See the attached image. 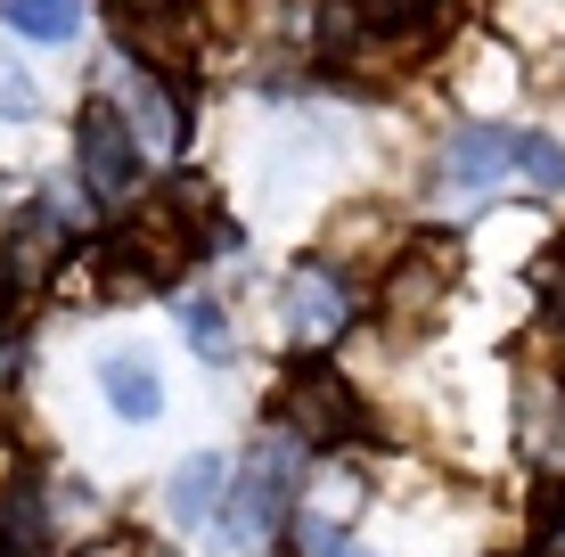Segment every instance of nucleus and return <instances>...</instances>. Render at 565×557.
Listing matches in <instances>:
<instances>
[{
  "label": "nucleus",
  "mask_w": 565,
  "mask_h": 557,
  "mask_svg": "<svg viewBox=\"0 0 565 557\" xmlns=\"http://www.w3.org/2000/svg\"><path fill=\"white\" fill-rule=\"evenodd\" d=\"M550 320H557V329H565V271L550 279Z\"/></svg>",
  "instance_id": "aec40b11"
},
{
  "label": "nucleus",
  "mask_w": 565,
  "mask_h": 557,
  "mask_svg": "<svg viewBox=\"0 0 565 557\" xmlns=\"http://www.w3.org/2000/svg\"><path fill=\"white\" fill-rule=\"evenodd\" d=\"M0 17H9L25 42H57V50L83 33V0H0Z\"/></svg>",
  "instance_id": "ddd939ff"
},
{
  "label": "nucleus",
  "mask_w": 565,
  "mask_h": 557,
  "mask_svg": "<svg viewBox=\"0 0 565 557\" xmlns=\"http://www.w3.org/2000/svg\"><path fill=\"white\" fill-rule=\"evenodd\" d=\"M140 557H172V549H140Z\"/></svg>",
  "instance_id": "412c9836"
},
{
  "label": "nucleus",
  "mask_w": 565,
  "mask_h": 557,
  "mask_svg": "<svg viewBox=\"0 0 565 557\" xmlns=\"http://www.w3.org/2000/svg\"><path fill=\"white\" fill-rule=\"evenodd\" d=\"M296 557H361V549L344 542L337 525H320V516H303V525H296Z\"/></svg>",
  "instance_id": "dca6fc26"
},
{
  "label": "nucleus",
  "mask_w": 565,
  "mask_h": 557,
  "mask_svg": "<svg viewBox=\"0 0 565 557\" xmlns=\"http://www.w3.org/2000/svg\"><path fill=\"white\" fill-rule=\"evenodd\" d=\"M541 557H565V516H550V533H541Z\"/></svg>",
  "instance_id": "6ab92c4d"
},
{
  "label": "nucleus",
  "mask_w": 565,
  "mask_h": 557,
  "mask_svg": "<svg viewBox=\"0 0 565 557\" xmlns=\"http://www.w3.org/2000/svg\"><path fill=\"white\" fill-rule=\"evenodd\" d=\"M222 492H230V459L222 451H189L181 468H172V484H164V516L172 525H213Z\"/></svg>",
  "instance_id": "1a4fd4ad"
},
{
  "label": "nucleus",
  "mask_w": 565,
  "mask_h": 557,
  "mask_svg": "<svg viewBox=\"0 0 565 557\" xmlns=\"http://www.w3.org/2000/svg\"><path fill=\"white\" fill-rule=\"evenodd\" d=\"M99 386L115 401V418H131V427H148V418L164 410V377H156L148 353H107L99 361Z\"/></svg>",
  "instance_id": "9d476101"
},
{
  "label": "nucleus",
  "mask_w": 565,
  "mask_h": 557,
  "mask_svg": "<svg viewBox=\"0 0 565 557\" xmlns=\"http://www.w3.org/2000/svg\"><path fill=\"white\" fill-rule=\"evenodd\" d=\"M353 329V296H344L337 271H320V263H303L296 279H287V336L303 344V353H320V344H337Z\"/></svg>",
  "instance_id": "0eeeda50"
},
{
  "label": "nucleus",
  "mask_w": 565,
  "mask_h": 557,
  "mask_svg": "<svg viewBox=\"0 0 565 557\" xmlns=\"http://www.w3.org/2000/svg\"><path fill=\"white\" fill-rule=\"evenodd\" d=\"M524 181L533 189H565V148L541 140V131H524Z\"/></svg>",
  "instance_id": "2eb2a0df"
},
{
  "label": "nucleus",
  "mask_w": 565,
  "mask_h": 557,
  "mask_svg": "<svg viewBox=\"0 0 565 557\" xmlns=\"http://www.w3.org/2000/svg\"><path fill=\"white\" fill-rule=\"evenodd\" d=\"M57 255H66V214H57V197H50V205H33L25 229L9 238V279L17 287H42Z\"/></svg>",
  "instance_id": "9b49d317"
},
{
  "label": "nucleus",
  "mask_w": 565,
  "mask_h": 557,
  "mask_svg": "<svg viewBox=\"0 0 565 557\" xmlns=\"http://www.w3.org/2000/svg\"><path fill=\"white\" fill-rule=\"evenodd\" d=\"M524 172V131H500V124H459L435 157V197L443 205H476L483 189L516 181Z\"/></svg>",
  "instance_id": "f03ea898"
},
{
  "label": "nucleus",
  "mask_w": 565,
  "mask_h": 557,
  "mask_svg": "<svg viewBox=\"0 0 565 557\" xmlns=\"http://www.w3.org/2000/svg\"><path fill=\"white\" fill-rule=\"evenodd\" d=\"M361 17H377V25H411V17H426L435 0H353Z\"/></svg>",
  "instance_id": "a211bd4d"
},
{
  "label": "nucleus",
  "mask_w": 565,
  "mask_h": 557,
  "mask_svg": "<svg viewBox=\"0 0 565 557\" xmlns=\"http://www.w3.org/2000/svg\"><path fill=\"white\" fill-rule=\"evenodd\" d=\"M296 492H303V435H263L246 451V484H238V508H230V549H255L287 516Z\"/></svg>",
  "instance_id": "f257e3e1"
},
{
  "label": "nucleus",
  "mask_w": 565,
  "mask_h": 557,
  "mask_svg": "<svg viewBox=\"0 0 565 557\" xmlns=\"http://www.w3.org/2000/svg\"><path fill=\"white\" fill-rule=\"evenodd\" d=\"M42 99H33V83H25V66L17 57H0V115H33Z\"/></svg>",
  "instance_id": "f3484780"
},
{
  "label": "nucleus",
  "mask_w": 565,
  "mask_h": 557,
  "mask_svg": "<svg viewBox=\"0 0 565 557\" xmlns=\"http://www.w3.org/2000/svg\"><path fill=\"white\" fill-rule=\"evenodd\" d=\"M74 148H83V189H90L99 205H124L131 189L148 181V148L131 140V124H124L107 99L83 115V140H74Z\"/></svg>",
  "instance_id": "423d86ee"
},
{
  "label": "nucleus",
  "mask_w": 565,
  "mask_h": 557,
  "mask_svg": "<svg viewBox=\"0 0 565 557\" xmlns=\"http://www.w3.org/2000/svg\"><path fill=\"white\" fill-rule=\"evenodd\" d=\"M516 443L541 475H565V377H524L516 386Z\"/></svg>",
  "instance_id": "6e6552de"
},
{
  "label": "nucleus",
  "mask_w": 565,
  "mask_h": 557,
  "mask_svg": "<svg viewBox=\"0 0 565 557\" xmlns=\"http://www.w3.org/2000/svg\"><path fill=\"white\" fill-rule=\"evenodd\" d=\"M107 17H115L124 57L148 66V74H181L189 57H198V42H205L189 0H107Z\"/></svg>",
  "instance_id": "7ed1b4c3"
},
{
  "label": "nucleus",
  "mask_w": 565,
  "mask_h": 557,
  "mask_svg": "<svg viewBox=\"0 0 565 557\" xmlns=\"http://www.w3.org/2000/svg\"><path fill=\"white\" fill-rule=\"evenodd\" d=\"M107 107L131 124V140H140L148 157H172V148L189 140V107L172 99V83H164V74H148V66H131V57H115V66H107Z\"/></svg>",
  "instance_id": "39448f33"
},
{
  "label": "nucleus",
  "mask_w": 565,
  "mask_h": 557,
  "mask_svg": "<svg viewBox=\"0 0 565 557\" xmlns=\"http://www.w3.org/2000/svg\"><path fill=\"white\" fill-rule=\"evenodd\" d=\"M443 279H451V255H443V246H418V255L394 271V287H385V312L418 329V320L443 303Z\"/></svg>",
  "instance_id": "f8f14e48"
},
{
  "label": "nucleus",
  "mask_w": 565,
  "mask_h": 557,
  "mask_svg": "<svg viewBox=\"0 0 565 557\" xmlns=\"http://www.w3.org/2000/svg\"><path fill=\"white\" fill-rule=\"evenodd\" d=\"M181 329L198 336V353H205V361H230V329H222V312H213L205 296H189V303H181Z\"/></svg>",
  "instance_id": "4468645a"
},
{
  "label": "nucleus",
  "mask_w": 565,
  "mask_h": 557,
  "mask_svg": "<svg viewBox=\"0 0 565 557\" xmlns=\"http://www.w3.org/2000/svg\"><path fill=\"white\" fill-rule=\"evenodd\" d=\"M270 418H287L296 435L311 443H344V435H361V401L344 386L337 369H320V361H296V369L279 377V394H270Z\"/></svg>",
  "instance_id": "20e7f679"
}]
</instances>
